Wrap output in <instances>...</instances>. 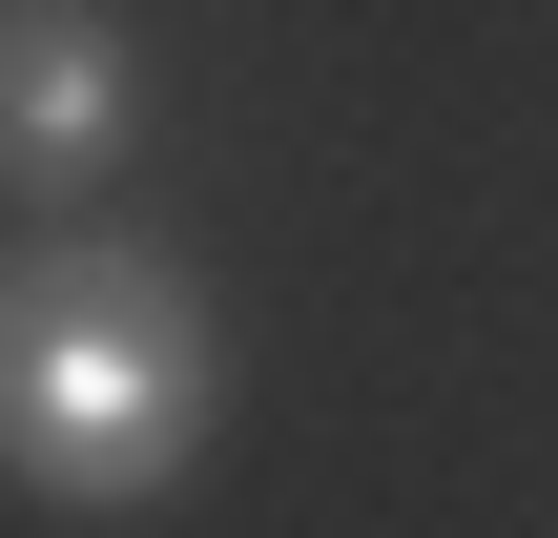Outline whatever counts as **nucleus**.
<instances>
[{
    "label": "nucleus",
    "mask_w": 558,
    "mask_h": 538,
    "mask_svg": "<svg viewBox=\"0 0 558 538\" xmlns=\"http://www.w3.org/2000/svg\"><path fill=\"white\" fill-rule=\"evenodd\" d=\"M124 124H145L124 21H104V0H0V187L83 207V187L124 166Z\"/></svg>",
    "instance_id": "2"
},
{
    "label": "nucleus",
    "mask_w": 558,
    "mask_h": 538,
    "mask_svg": "<svg viewBox=\"0 0 558 538\" xmlns=\"http://www.w3.org/2000/svg\"><path fill=\"white\" fill-rule=\"evenodd\" d=\"M228 415V332H207V270L145 249V228H41L0 249V477L62 498V518H124L207 456Z\"/></svg>",
    "instance_id": "1"
}]
</instances>
